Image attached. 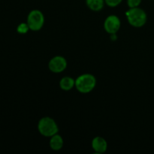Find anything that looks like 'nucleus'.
Returning a JSON list of instances; mask_svg holds the SVG:
<instances>
[{
	"mask_svg": "<svg viewBox=\"0 0 154 154\" xmlns=\"http://www.w3.org/2000/svg\"><path fill=\"white\" fill-rule=\"evenodd\" d=\"M87 5L93 11H99L104 7L105 0H86Z\"/></svg>",
	"mask_w": 154,
	"mask_h": 154,
	"instance_id": "nucleus-10",
	"label": "nucleus"
},
{
	"mask_svg": "<svg viewBox=\"0 0 154 154\" xmlns=\"http://www.w3.org/2000/svg\"><path fill=\"white\" fill-rule=\"evenodd\" d=\"M123 0H105V4L108 5L109 7L114 8L118 6L120 3L122 2Z\"/></svg>",
	"mask_w": 154,
	"mask_h": 154,
	"instance_id": "nucleus-12",
	"label": "nucleus"
},
{
	"mask_svg": "<svg viewBox=\"0 0 154 154\" xmlns=\"http://www.w3.org/2000/svg\"><path fill=\"white\" fill-rule=\"evenodd\" d=\"M92 147L97 153H103L108 149V143L102 137H96L92 141Z\"/></svg>",
	"mask_w": 154,
	"mask_h": 154,
	"instance_id": "nucleus-7",
	"label": "nucleus"
},
{
	"mask_svg": "<svg viewBox=\"0 0 154 154\" xmlns=\"http://www.w3.org/2000/svg\"><path fill=\"white\" fill-rule=\"evenodd\" d=\"M141 0H127V4L129 8H137L140 5Z\"/></svg>",
	"mask_w": 154,
	"mask_h": 154,
	"instance_id": "nucleus-13",
	"label": "nucleus"
},
{
	"mask_svg": "<svg viewBox=\"0 0 154 154\" xmlns=\"http://www.w3.org/2000/svg\"><path fill=\"white\" fill-rule=\"evenodd\" d=\"M29 29V26L27 23H22L19 24L17 26V31L20 34H26V33L28 32Z\"/></svg>",
	"mask_w": 154,
	"mask_h": 154,
	"instance_id": "nucleus-11",
	"label": "nucleus"
},
{
	"mask_svg": "<svg viewBox=\"0 0 154 154\" xmlns=\"http://www.w3.org/2000/svg\"><path fill=\"white\" fill-rule=\"evenodd\" d=\"M120 20L116 15H110L106 18L104 23V28L109 34H116L120 28Z\"/></svg>",
	"mask_w": 154,
	"mask_h": 154,
	"instance_id": "nucleus-5",
	"label": "nucleus"
},
{
	"mask_svg": "<svg viewBox=\"0 0 154 154\" xmlns=\"http://www.w3.org/2000/svg\"><path fill=\"white\" fill-rule=\"evenodd\" d=\"M48 67L52 72L60 73L63 72L67 67V61L63 57L56 56L50 60Z\"/></svg>",
	"mask_w": 154,
	"mask_h": 154,
	"instance_id": "nucleus-6",
	"label": "nucleus"
},
{
	"mask_svg": "<svg viewBox=\"0 0 154 154\" xmlns=\"http://www.w3.org/2000/svg\"><path fill=\"white\" fill-rule=\"evenodd\" d=\"M27 23L30 30L38 31L43 27L45 23V17L43 13L39 10H32L27 17Z\"/></svg>",
	"mask_w": 154,
	"mask_h": 154,
	"instance_id": "nucleus-4",
	"label": "nucleus"
},
{
	"mask_svg": "<svg viewBox=\"0 0 154 154\" xmlns=\"http://www.w3.org/2000/svg\"><path fill=\"white\" fill-rule=\"evenodd\" d=\"M60 86L63 90L69 91L75 86V81L70 77H64L60 80Z\"/></svg>",
	"mask_w": 154,
	"mask_h": 154,
	"instance_id": "nucleus-9",
	"label": "nucleus"
},
{
	"mask_svg": "<svg viewBox=\"0 0 154 154\" xmlns=\"http://www.w3.org/2000/svg\"><path fill=\"white\" fill-rule=\"evenodd\" d=\"M96 84V78L91 74L81 75L75 80V87L82 93H88L95 88Z\"/></svg>",
	"mask_w": 154,
	"mask_h": 154,
	"instance_id": "nucleus-2",
	"label": "nucleus"
},
{
	"mask_svg": "<svg viewBox=\"0 0 154 154\" xmlns=\"http://www.w3.org/2000/svg\"><path fill=\"white\" fill-rule=\"evenodd\" d=\"M38 129L43 136L51 138L53 135L57 134L59 128L54 119L45 117L39 120L38 123Z\"/></svg>",
	"mask_w": 154,
	"mask_h": 154,
	"instance_id": "nucleus-3",
	"label": "nucleus"
},
{
	"mask_svg": "<svg viewBox=\"0 0 154 154\" xmlns=\"http://www.w3.org/2000/svg\"><path fill=\"white\" fill-rule=\"evenodd\" d=\"M50 146L52 150H56V151L61 150L63 146V138L58 134L53 135L52 137H51V140H50Z\"/></svg>",
	"mask_w": 154,
	"mask_h": 154,
	"instance_id": "nucleus-8",
	"label": "nucleus"
},
{
	"mask_svg": "<svg viewBox=\"0 0 154 154\" xmlns=\"http://www.w3.org/2000/svg\"><path fill=\"white\" fill-rule=\"evenodd\" d=\"M126 16L129 24L136 28L143 26L147 20L146 12L138 7L129 8L126 12Z\"/></svg>",
	"mask_w": 154,
	"mask_h": 154,
	"instance_id": "nucleus-1",
	"label": "nucleus"
}]
</instances>
